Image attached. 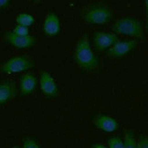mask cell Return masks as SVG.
<instances>
[{
  "mask_svg": "<svg viewBox=\"0 0 148 148\" xmlns=\"http://www.w3.org/2000/svg\"><path fill=\"white\" fill-rule=\"evenodd\" d=\"M108 148H124V140L119 136H112L108 140Z\"/></svg>",
  "mask_w": 148,
  "mask_h": 148,
  "instance_id": "15",
  "label": "cell"
},
{
  "mask_svg": "<svg viewBox=\"0 0 148 148\" xmlns=\"http://www.w3.org/2000/svg\"><path fill=\"white\" fill-rule=\"evenodd\" d=\"M17 94V85L12 80H3L0 83V106L13 100Z\"/></svg>",
  "mask_w": 148,
  "mask_h": 148,
  "instance_id": "12",
  "label": "cell"
},
{
  "mask_svg": "<svg viewBox=\"0 0 148 148\" xmlns=\"http://www.w3.org/2000/svg\"><path fill=\"white\" fill-rule=\"evenodd\" d=\"M12 32L17 36H29V27H23L20 25H17L14 27V29L12 30Z\"/></svg>",
  "mask_w": 148,
  "mask_h": 148,
  "instance_id": "16",
  "label": "cell"
},
{
  "mask_svg": "<svg viewBox=\"0 0 148 148\" xmlns=\"http://www.w3.org/2000/svg\"><path fill=\"white\" fill-rule=\"evenodd\" d=\"M115 34L124 35L136 39H144V25L139 19L131 16H124L117 19L111 27Z\"/></svg>",
  "mask_w": 148,
  "mask_h": 148,
  "instance_id": "2",
  "label": "cell"
},
{
  "mask_svg": "<svg viewBox=\"0 0 148 148\" xmlns=\"http://www.w3.org/2000/svg\"><path fill=\"white\" fill-rule=\"evenodd\" d=\"M119 40L117 34L113 32L96 31L93 34V46L99 52L109 50Z\"/></svg>",
  "mask_w": 148,
  "mask_h": 148,
  "instance_id": "5",
  "label": "cell"
},
{
  "mask_svg": "<svg viewBox=\"0 0 148 148\" xmlns=\"http://www.w3.org/2000/svg\"><path fill=\"white\" fill-rule=\"evenodd\" d=\"M38 79L34 73L27 72L20 76L19 79V93L22 96H27L31 94L37 88Z\"/></svg>",
  "mask_w": 148,
  "mask_h": 148,
  "instance_id": "11",
  "label": "cell"
},
{
  "mask_svg": "<svg viewBox=\"0 0 148 148\" xmlns=\"http://www.w3.org/2000/svg\"><path fill=\"white\" fill-rule=\"evenodd\" d=\"M147 19H148V9H147Z\"/></svg>",
  "mask_w": 148,
  "mask_h": 148,
  "instance_id": "23",
  "label": "cell"
},
{
  "mask_svg": "<svg viewBox=\"0 0 148 148\" xmlns=\"http://www.w3.org/2000/svg\"><path fill=\"white\" fill-rule=\"evenodd\" d=\"M10 4H11L10 0H0V8L6 9L10 6Z\"/></svg>",
  "mask_w": 148,
  "mask_h": 148,
  "instance_id": "19",
  "label": "cell"
},
{
  "mask_svg": "<svg viewBox=\"0 0 148 148\" xmlns=\"http://www.w3.org/2000/svg\"><path fill=\"white\" fill-rule=\"evenodd\" d=\"M92 148H107V147L104 145H101V144H96Z\"/></svg>",
  "mask_w": 148,
  "mask_h": 148,
  "instance_id": "20",
  "label": "cell"
},
{
  "mask_svg": "<svg viewBox=\"0 0 148 148\" xmlns=\"http://www.w3.org/2000/svg\"><path fill=\"white\" fill-rule=\"evenodd\" d=\"M93 124L95 127L107 134L114 133L118 129V121L106 114H98L93 119Z\"/></svg>",
  "mask_w": 148,
  "mask_h": 148,
  "instance_id": "10",
  "label": "cell"
},
{
  "mask_svg": "<svg viewBox=\"0 0 148 148\" xmlns=\"http://www.w3.org/2000/svg\"><path fill=\"white\" fill-rule=\"evenodd\" d=\"M138 46L136 39L132 40H119L113 46L106 51V56L112 58H121L130 54Z\"/></svg>",
  "mask_w": 148,
  "mask_h": 148,
  "instance_id": "6",
  "label": "cell"
},
{
  "mask_svg": "<svg viewBox=\"0 0 148 148\" xmlns=\"http://www.w3.org/2000/svg\"><path fill=\"white\" fill-rule=\"evenodd\" d=\"M4 39L8 43L11 47L18 49H28L33 47L37 44V37L34 36H19L13 33L12 31L6 32L4 35Z\"/></svg>",
  "mask_w": 148,
  "mask_h": 148,
  "instance_id": "8",
  "label": "cell"
},
{
  "mask_svg": "<svg viewBox=\"0 0 148 148\" xmlns=\"http://www.w3.org/2000/svg\"><path fill=\"white\" fill-rule=\"evenodd\" d=\"M124 148H137V141L134 136V133L132 130H124Z\"/></svg>",
  "mask_w": 148,
  "mask_h": 148,
  "instance_id": "14",
  "label": "cell"
},
{
  "mask_svg": "<svg viewBox=\"0 0 148 148\" xmlns=\"http://www.w3.org/2000/svg\"><path fill=\"white\" fill-rule=\"evenodd\" d=\"M40 87L42 94L47 98H55L59 95V87L54 77L46 70H42L40 72Z\"/></svg>",
  "mask_w": 148,
  "mask_h": 148,
  "instance_id": "7",
  "label": "cell"
},
{
  "mask_svg": "<svg viewBox=\"0 0 148 148\" xmlns=\"http://www.w3.org/2000/svg\"><path fill=\"white\" fill-rule=\"evenodd\" d=\"M76 65L85 72H92L98 67V58L94 55L87 34L83 35L77 42L74 49Z\"/></svg>",
  "mask_w": 148,
  "mask_h": 148,
  "instance_id": "1",
  "label": "cell"
},
{
  "mask_svg": "<svg viewBox=\"0 0 148 148\" xmlns=\"http://www.w3.org/2000/svg\"><path fill=\"white\" fill-rule=\"evenodd\" d=\"M60 19L54 12H49L45 16L43 23V32L47 36L54 37L60 33Z\"/></svg>",
  "mask_w": 148,
  "mask_h": 148,
  "instance_id": "9",
  "label": "cell"
},
{
  "mask_svg": "<svg viewBox=\"0 0 148 148\" xmlns=\"http://www.w3.org/2000/svg\"><path fill=\"white\" fill-rule=\"evenodd\" d=\"M12 148H19V147H17V146H14V147H12Z\"/></svg>",
  "mask_w": 148,
  "mask_h": 148,
  "instance_id": "22",
  "label": "cell"
},
{
  "mask_svg": "<svg viewBox=\"0 0 148 148\" xmlns=\"http://www.w3.org/2000/svg\"><path fill=\"white\" fill-rule=\"evenodd\" d=\"M137 148H148V136H141L138 139Z\"/></svg>",
  "mask_w": 148,
  "mask_h": 148,
  "instance_id": "18",
  "label": "cell"
},
{
  "mask_svg": "<svg viewBox=\"0 0 148 148\" xmlns=\"http://www.w3.org/2000/svg\"><path fill=\"white\" fill-rule=\"evenodd\" d=\"M82 19L91 25H106L112 20L113 11L104 5H94L82 11Z\"/></svg>",
  "mask_w": 148,
  "mask_h": 148,
  "instance_id": "3",
  "label": "cell"
},
{
  "mask_svg": "<svg viewBox=\"0 0 148 148\" xmlns=\"http://www.w3.org/2000/svg\"><path fill=\"white\" fill-rule=\"evenodd\" d=\"M145 8H146V10L148 9V0H145Z\"/></svg>",
  "mask_w": 148,
  "mask_h": 148,
  "instance_id": "21",
  "label": "cell"
},
{
  "mask_svg": "<svg viewBox=\"0 0 148 148\" xmlns=\"http://www.w3.org/2000/svg\"><path fill=\"white\" fill-rule=\"evenodd\" d=\"M35 66V62L30 56L21 55L13 56L4 62L0 66V73L3 75H11L26 72Z\"/></svg>",
  "mask_w": 148,
  "mask_h": 148,
  "instance_id": "4",
  "label": "cell"
},
{
  "mask_svg": "<svg viewBox=\"0 0 148 148\" xmlns=\"http://www.w3.org/2000/svg\"><path fill=\"white\" fill-rule=\"evenodd\" d=\"M16 22L17 25H23V27H29L30 25H32L35 23V17L30 14H28V13H20L16 17Z\"/></svg>",
  "mask_w": 148,
  "mask_h": 148,
  "instance_id": "13",
  "label": "cell"
},
{
  "mask_svg": "<svg viewBox=\"0 0 148 148\" xmlns=\"http://www.w3.org/2000/svg\"><path fill=\"white\" fill-rule=\"evenodd\" d=\"M23 148H41L37 141L32 138H26L23 141Z\"/></svg>",
  "mask_w": 148,
  "mask_h": 148,
  "instance_id": "17",
  "label": "cell"
}]
</instances>
